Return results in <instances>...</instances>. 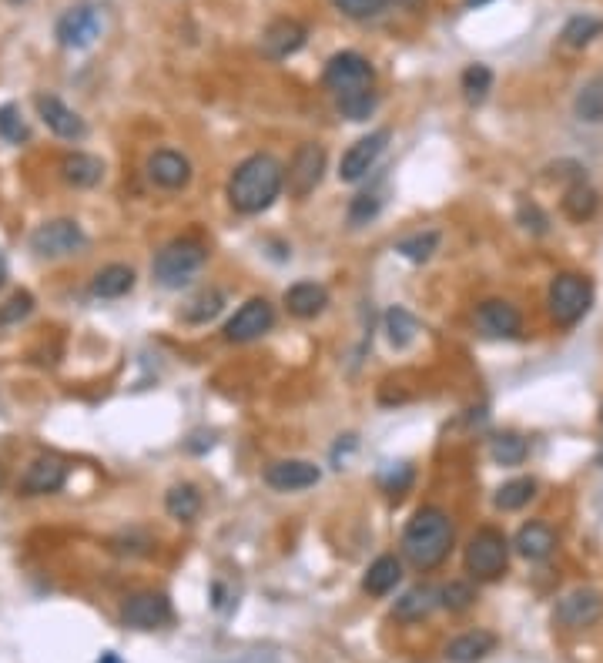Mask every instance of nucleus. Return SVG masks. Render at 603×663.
I'll return each instance as SVG.
<instances>
[{"label":"nucleus","instance_id":"obj_21","mask_svg":"<svg viewBox=\"0 0 603 663\" xmlns=\"http://www.w3.org/2000/svg\"><path fill=\"white\" fill-rule=\"evenodd\" d=\"M329 305V292L319 282H295L289 292H285V309H289L295 319H315V315L325 312Z\"/></svg>","mask_w":603,"mask_h":663},{"label":"nucleus","instance_id":"obj_40","mask_svg":"<svg viewBox=\"0 0 603 663\" xmlns=\"http://www.w3.org/2000/svg\"><path fill=\"white\" fill-rule=\"evenodd\" d=\"M335 11H342L352 21H366V17H376L386 11L389 0H332Z\"/></svg>","mask_w":603,"mask_h":663},{"label":"nucleus","instance_id":"obj_5","mask_svg":"<svg viewBox=\"0 0 603 663\" xmlns=\"http://www.w3.org/2000/svg\"><path fill=\"white\" fill-rule=\"evenodd\" d=\"M510 566V540L496 526H480L466 543V573L480 583L500 580Z\"/></svg>","mask_w":603,"mask_h":663},{"label":"nucleus","instance_id":"obj_13","mask_svg":"<svg viewBox=\"0 0 603 663\" xmlns=\"http://www.w3.org/2000/svg\"><path fill=\"white\" fill-rule=\"evenodd\" d=\"M57 44L71 47V51H84L98 41L101 34V14L94 7H71L67 14H61V21L54 27Z\"/></svg>","mask_w":603,"mask_h":663},{"label":"nucleus","instance_id":"obj_22","mask_svg":"<svg viewBox=\"0 0 603 663\" xmlns=\"http://www.w3.org/2000/svg\"><path fill=\"white\" fill-rule=\"evenodd\" d=\"M513 546L526 560H547V556L557 550V533H553L547 523H526L520 526V533H516Z\"/></svg>","mask_w":603,"mask_h":663},{"label":"nucleus","instance_id":"obj_12","mask_svg":"<svg viewBox=\"0 0 603 663\" xmlns=\"http://www.w3.org/2000/svg\"><path fill=\"white\" fill-rule=\"evenodd\" d=\"M272 325H275V309L268 305V299H248L242 309L225 322V339L252 342V339H262Z\"/></svg>","mask_w":603,"mask_h":663},{"label":"nucleus","instance_id":"obj_25","mask_svg":"<svg viewBox=\"0 0 603 663\" xmlns=\"http://www.w3.org/2000/svg\"><path fill=\"white\" fill-rule=\"evenodd\" d=\"M61 178L74 188H94L104 178V165H101V158L74 151V155H67L61 161Z\"/></svg>","mask_w":603,"mask_h":663},{"label":"nucleus","instance_id":"obj_37","mask_svg":"<svg viewBox=\"0 0 603 663\" xmlns=\"http://www.w3.org/2000/svg\"><path fill=\"white\" fill-rule=\"evenodd\" d=\"M379 208H382V198L376 195V191H362V195L352 198V205H349V225L352 228L369 225V221L379 215Z\"/></svg>","mask_w":603,"mask_h":663},{"label":"nucleus","instance_id":"obj_24","mask_svg":"<svg viewBox=\"0 0 603 663\" xmlns=\"http://www.w3.org/2000/svg\"><path fill=\"white\" fill-rule=\"evenodd\" d=\"M399 580H402V563H399V556L386 553V556H379V560L369 566L366 576H362V590L372 593V597H386V593L396 590Z\"/></svg>","mask_w":603,"mask_h":663},{"label":"nucleus","instance_id":"obj_38","mask_svg":"<svg viewBox=\"0 0 603 663\" xmlns=\"http://www.w3.org/2000/svg\"><path fill=\"white\" fill-rule=\"evenodd\" d=\"M0 138L11 141V144L27 141V124H24L17 104H4V108H0Z\"/></svg>","mask_w":603,"mask_h":663},{"label":"nucleus","instance_id":"obj_23","mask_svg":"<svg viewBox=\"0 0 603 663\" xmlns=\"http://www.w3.org/2000/svg\"><path fill=\"white\" fill-rule=\"evenodd\" d=\"M436 607H439V590H433V586H413L406 597L396 600L392 617L402 623H419V620H426Z\"/></svg>","mask_w":603,"mask_h":663},{"label":"nucleus","instance_id":"obj_4","mask_svg":"<svg viewBox=\"0 0 603 663\" xmlns=\"http://www.w3.org/2000/svg\"><path fill=\"white\" fill-rule=\"evenodd\" d=\"M205 262H208V248L198 238H175V242H168L155 255L151 272H155V282L161 288H181L201 272Z\"/></svg>","mask_w":603,"mask_h":663},{"label":"nucleus","instance_id":"obj_1","mask_svg":"<svg viewBox=\"0 0 603 663\" xmlns=\"http://www.w3.org/2000/svg\"><path fill=\"white\" fill-rule=\"evenodd\" d=\"M325 88L332 91L335 108H339L342 118L349 121H366L372 111H376V71L362 54L356 51H342L335 54L329 64H325L322 74Z\"/></svg>","mask_w":603,"mask_h":663},{"label":"nucleus","instance_id":"obj_49","mask_svg":"<svg viewBox=\"0 0 603 663\" xmlns=\"http://www.w3.org/2000/svg\"><path fill=\"white\" fill-rule=\"evenodd\" d=\"M600 419H603V416H600Z\"/></svg>","mask_w":603,"mask_h":663},{"label":"nucleus","instance_id":"obj_30","mask_svg":"<svg viewBox=\"0 0 603 663\" xmlns=\"http://www.w3.org/2000/svg\"><path fill=\"white\" fill-rule=\"evenodd\" d=\"M573 111H577V118L587 124L603 121V74H597V78H590L587 84H583L577 101H573Z\"/></svg>","mask_w":603,"mask_h":663},{"label":"nucleus","instance_id":"obj_18","mask_svg":"<svg viewBox=\"0 0 603 663\" xmlns=\"http://www.w3.org/2000/svg\"><path fill=\"white\" fill-rule=\"evenodd\" d=\"M67 483V463L61 456H41L27 466V473L21 479V493L24 496H47L57 493Z\"/></svg>","mask_w":603,"mask_h":663},{"label":"nucleus","instance_id":"obj_42","mask_svg":"<svg viewBox=\"0 0 603 663\" xmlns=\"http://www.w3.org/2000/svg\"><path fill=\"white\" fill-rule=\"evenodd\" d=\"M413 486V466H392L386 476H382V489H386V496H392V499H399V496H406V489Z\"/></svg>","mask_w":603,"mask_h":663},{"label":"nucleus","instance_id":"obj_32","mask_svg":"<svg viewBox=\"0 0 603 663\" xmlns=\"http://www.w3.org/2000/svg\"><path fill=\"white\" fill-rule=\"evenodd\" d=\"M603 34V21L593 14H577L570 17L567 27H563V44L567 47H587L590 41H597Z\"/></svg>","mask_w":603,"mask_h":663},{"label":"nucleus","instance_id":"obj_27","mask_svg":"<svg viewBox=\"0 0 603 663\" xmlns=\"http://www.w3.org/2000/svg\"><path fill=\"white\" fill-rule=\"evenodd\" d=\"M597 208H600V195L587 185V181H577V185L567 188V195H563V215H567L570 221H577V225L590 221L593 215H597Z\"/></svg>","mask_w":603,"mask_h":663},{"label":"nucleus","instance_id":"obj_41","mask_svg":"<svg viewBox=\"0 0 603 663\" xmlns=\"http://www.w3.org/2000/svg\"><path fill=\"white\" fill-rule=\"evenodd\" d=\"M31 309H34V299H31L27 292L11 295V299L0 305V325H17L21 319H27V315H31Z\"/></svg>","mask_w":603,"mask_h":663},{"label":"nucleus","instance_id":"obj_46","mask_svg":"<svg viewBox=\"0 0 603 663\" xmlns=\"http://www.w3.org/2000/svg\"><path fill=\"white\" fill-rule=\"evenodd\" d=\"M483 4H490V0H466V7H483Z\"/></svg>","mask_w":603,"mask_h":663},{"label":"nucleus","instance_id":"obj_43","mask_svg":"<svg viewBox=\"0 0 603 663\" xmlns=\"http://www.w3.org/2000/svg\"><path fill=\"white\" fill-rule=\"evenodd\" d=\"M520 221H523V228H533L536 235H543L547 232V218H543V211L536 208V205H520Z\"/></svg>","mask_w":603,"mask_h":663},{"label":"nucleus","instance_id":"obj_8","mask_svg":"<svg viewBox=\"0 0 603 663\" xmlns=\"http://www.w3.org/2000/svg\"><path fill=\"white\" fill-rule=\"evenodd\" d=\"M603 617V593L593 590V586H577L567 597H560L557 610H553V620L560 623L563 630H583L593 627Z\"/></svg>","mask_w":603,"mask_h":663},{"label":"nucleus","instance_id":"obj_9","mask_svg":"<svg viewBox=\"0 0 603 663\" xmlns=\"http://www.w3.org/2000/svg\"><path fill=\"white\" fill-rule=\"evenodd\" d=\"M322 171H325V148L322 144L305 141L295 151L289 175H285V185H289L292 198H309L315 188L322 185Z\"/></svg>","mask_w":603,"mask_h":663},{"label":"nucleus","instance_id":"obj_7","mask_svg":"<svg viewBox=\"0 0 603 663\" xmlns=\"http://www.w3.org/2000/svg\"><path fill=\"white\" fill-rule=\"evenodd\" d=\"M84 245H88V235L81 232L78 221H67V218L44 221V225H37L34 235H31V248H34V252L41 255V258L78 255Z\"/></svg>","mask_w":603,"mask_h":663},{"label":"nucleus","instance_id":"obj_35","mask_svg":"<svg viewBox=\"0 0 603 663\" xmlns=\"http://www.w3.org/2000/svg\"><path fill=\"white\" fill-rule=\"evenodd\" d=\"M436 248H439V232H416V235L402 238L396 245V252L402 258H409V262H429Z\"/></svg>","mask_w":603,"mask_h":663},{"label":"nucleus","instance_id":"obj_11","mask_svg":"<svg viewBox=\"0 0 603 663\" xmlns=\"http://www.w3.org/2000/svg\"><path fill=\"white\" fill-rule=\"evenodd\" d=\"M121 620H124V627H134V630H158L171 620V603L165 593H155V590L131 593L121 607Z\"/></svg>","mask_w":603,"mask_h":663},{"label":"nucleus","instance_id":"obj_34","mask_svg":"<svg viewBox=\"0 0 603 663\" xmlns=\"http://www.w3.org/2000/svg\"><path fill=\"white\" fill-rule=\"evenodd\" d=\"M493 88V71L486 64H469L463 71V94L469 104L486 101V94Z\"/></svg>","mask_w":603,"mask_h":663},{"label":"nucleus","instance_id":"obj_47","mask_svg":"<svg viewBox=\"0 0 603 663\" xmlns=\"http://www.w3.org/2000/svg\"><path fill=\"white\" fill-rule=\"evenodd\" d=\"M4 483H7V473H4V466H0V489H4Z\"/></svg>","mask_w":603,"mask_h":663},{"label":"nucleus","instance_id":"obj_31","mask_svg":"<svg viewBox=\"0 0 603 663\" xmlns=\"http://www.w3.org/2000/svg\"><path fill=\"white\" fill-rule=\"evenodd\" d=\"M533 496H536L533 479H510V483H503L500 489H496L493 503H496V509H503V513H516V509H523Z\"/></svg>","mask_w":603,"mask_h":663},{"label":"nucleus","instance_id":"obj_29","mask_svg":"<svg viewBox=\"0 0 603 663\" xmlns=\"http://www.w3.org/2000/svg\"><path fill=\"white\" fill-rule=\"evenodd\" d=\"M165 509H168L171 520L191 523V520H195V516H198V509H201L198 489H195V486H188V483L171 486V489H168V496H165Z\"/></svg>","mask_w":603,"mask_h":663},{"label":"nucleus","instance_id":"obj_3","mask_svg":"<svg viewBox=\"0 0 603 663\" xmlns=\"http://www.w3.org/2000/svg\"><path fill=\"white\" fill-rule=\"evenodd\" d=\"M285 171L272 155H252L232 171L228 178V205L238 215H258L272 208V201L282 195Z\"/></svg>","mask_w":603,"mask_h":663},{"label":"nucleus","instance_id":"obj_44","mask_svg":"<svg viewBox=\"0 0 603 663\" xmlns=\"http://www.w3.org/2000/svg\"><path fill=\"white\" fill-rule=\"evenodd\" d=\"M98 663H121V657H118V653H111V650H108V653H101V660H98Z\"/></svg>","mask_w":603,"mask_h":663},{"label":"nucleus","instance_id":"obj_17","mask_svg":"<svg viewBox=\"0 0 603 663\" xmlns=\"http://www.w3.org/2000/svg\"><path fill=\"white\" fill-rule=\"evenodd\" d=\"M37 114H41V121L51 128L57 138L64 141H81L84 138V121L78 111H71L61 98H54V94H37Z\"/></svg>","mask_w":603,"mask_h":663},{"label":"nucleus","instance_id":"obj_45","mask_svg":"<svg viewBox=\"0 0 603 663\" xmlns=\"http://www.w3.org/2000/svg\"><path fill=\"white\" fill-rule=\"evenodd\" d=\"M4 278H7V262H4V252H0V285H4Z\"/></svg>","mask_w":603,"mask_h":663},{"label":"nucleus","instance_id":"obj_2","mask_svg":"<svg viewBox=\"0 0 603 663\" xmlns=\"http://www.w3.org/2000/svg\"><path fill=\"white\" fill-rule=\"evenodd\" d=\"M453 540H456V530H453L449 513H443L439 506H423V509H416L413 520L406 523L399 546L413 570L429 573L449 556Z\"/></svg>","mask_w":603,"mask_h":663},{"label":"nucleus","instance_id":"obj_6","mask_svg":"<svg viewBox=\"0 0 603 663\" xmlns=\"http://www.w3.org/2000/svg\"><path fill=\"white\" fill-rule=\"evenodd\" d=\"M547 305H550V319L570 329L577 325L583 315L590 312L593 305V285L590 278H583L577 272H560L553 275L550 292H547Z\"/></svg>","mask_w":603,"mask_h":663},{"label":"nucleus","instance_id":"obj_36","mask_svg":"<svg viewBox=\"0 0 603 663\" xmlns=\"http://www.w3.org/2000/svg\"><path fill=\"white\" fill-rule=\"evenodd\" d=\"M476 603V590L463 580L456 583H446L443 590H439V607H446L449 613H463Z\"/></svg>","mask_w":603,"mask_h":663},{"label":"nucleus","instance_id":"obj_19","mask_svg":"<svg viewBox=\"0 0 603 663\" xmlns=\"http://www.w3.org/2000/svg\"><path fill=\"white\" fill-rule=\"evenodd\" d=\"M148 178L155 181L158 188L178 191L191 181V165L185 155H178V151H168V148L155 151V155L148 158Z\"/></svg>","mask_w":603,"mask_h":663},{"label":"nucleus","instance_id":"obj_39","mask_svg":"<svg viewBox=\"0 0 603 663\" xmlns=\"http://www.w3.org/2000/svg\"><path fill=\"white\" fill-rule=\"evenodd\" d=\"M222 305H225V295L222 292H201L195 302H191V309L185 312V319L188 322H208V319H215L218 312H222Z\"/></svg>","mask_w":603,"mask_h":663},{"label":"nucleus","instance_id":"obj_15","mask_svg":"<svg viewBox=\"0 0 603 663\" xmlns=\"http://www.w3.org/2000/svg\"><path fill=\"white\" fill-rule=\"evenodd\" d=\"M476 325H480L483 335L490 339H516L523 329V319L516 312V305L506 299H486L480 309H476Z\"/></svg>","mask_w":603,"mask_h":663},{"label":"nucleus","instance_id":"obj_26","mask_svg":"<svg viewBox=\"0 0 603 663\" xmlns=\"http://www.w3.org/2000/svg\"><path fill=\"white\" fill-rule=\"evenodd\" d=\"M134 288V272L128 265H108L94 275L91 282V295L94 299H121Z\"/></svg>","mask_w":603,"mask_h":663},{"label":"nucleus","instance_id":"obj_28","mask_svg":"<svg viewBox=\"0 0 603 663\" xmlns=\"http://www.w3.org/2000/svg\"><path fill=\"white\" fill-rule=\"evenodd\" d=\"M419 332V322L413 312H406L402 305H392V309L386 312V339L392 349H406V345H413Z\"/></svg>","mask_w":603,"mask_h":663},{"label":"nucleus","instance_id":"obj_10","mask_svg":"<svg viewBox=\"0 0 603 663\" xmlns=\"http://www.w3.org/2000/svg\"><path fill=\"white\" fill-rule=\"evenodd\" d=\"M389 138H392L389 128H379V131L366 134V138H359V141L346 151V155H342V161H339V178L346 181V185H356V181L366 178L369 171L376 168L379 155L386 151Z\"/></svg>","mask_w":603,"mask_h":663},{"label":"nucleus","instance_id":"obj_16","mask_svg":"<svg viewBox=\"0 0 603 663\" xmlns=\"http://www.w3.org/2000/svg\"><path fill=\"white\" fill-rule=\"evenodd\" d=\"M305 37H309L305 24L292 21V17H279V21H272L265 27L262 54L268 57V61H285V57H292L305 44Z\"/></svg>","mask_w":603,"mask_h":663},{"label":"nucleus","instance_id":"obj_20","mask_svg":"<svg viewBox=\"0 0 603 663\" xmlns=\"http://www.w3.org/2000/svg\"><path fill=\"white\" fill-rule=\"evenodd\" d=\"M496 650V637L486 630H469L459 633L456 640L446 643V660L449 663H480Z\"/></svg>","mask_w":603,"mask_h":663},{"label":"nucleus","instance_id":"obj_14","mask_svg":"<svg viewBox=\"0 0 603 663\" xmlns=\"http://www.w3.org/2000/svg\"><path fill=\"white\" fill-rule=\"evenodd\" d=\"M322 479L319 466L309 463V459H279L265 469V486L279 489V493H299V489H309Z\"/></svg>","mask_w":603,"mask_h":663},{"label":"nucleus","instance_id":"obj_48","mask_svg":"<svg viewBox=\"0 0 603 663\" xmlns=\"http://www.w3.org/2000/svg\"><path fill=\"white\" fill-rule=\"evenodd\" d=\"M7 4H24V0H7Z\"/></svg>","mask_w":603,"mask_h":663},{"label":"nucleus","instance_id":"obj_33","mask_svg":"<svg viewBox=\"0 0 603 663\" xmlns=\"http://www.w3.org/2000/svg\"><path fill=\"white\" fill-rule=\"evenodd\" d=\"M490 453L500 466H520L526 459V439L516 436V432H500V436L493 439Z\"/></svg>","mask_w":603,"mask_h":663}]
</instances>
